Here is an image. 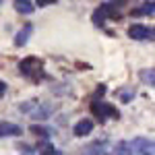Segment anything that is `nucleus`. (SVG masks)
Listing matches in <instances>:
<instances>
[{"label": "nucleus", "instance_id": "obj_14", "mask_svg": "<svg viewBox=\"0 0 155 155\" xmlns=\"http://www.w3.org/2000/svg\"><path fill=\"white\" fill-rule=\"evenodd\" d=\"M104 93H106V85H97V89H95V99H97V97H104Z\"/></svg>", "mask_w": 155, "mask_h": 155}, {"label": "nucleus", "instance_id": "obj_9", "mask_svg": "<svg viewBox=\"0 0 155 155\" xmlns=\"http://www.w3.org/2000/svg\"><path fill=\"white\" fill-rule=\"evenodd\" d=\"M134 151H132V143H126V141H120L118 145H116V151H114V155H132Z\"/></svg>", "mask_w": 155, "mask_h": 155}, {"label": "nucleus", "instance_id": "obj_18", "mask_svg": "<svg viewBox=\"0 0 155 155\" xmlns=\"http://www.w3.org/2000/svg\"><path fill=\"white\" fill-rule=\"evenodd\" d=\"M153 33H155V31H153Z\"/></svg>", "mask_w": 155, "mask_h": 155}, {"label": "nucleus", "instance_id": "obj_17", "mask_svg": "<svg viewBox=\"0 0 155 155\" xmlns=\"http://www.w3.org/2000/svg\"><path fill=\"white\" fill-rule=\"evenodd\" d=\"M93 155H107V153H104V151H101V153H93Z\"/></svg>", "mask_w": 155, "mask_h": 155}, {"label": "nucleus", "instance_id": "obj_3", "mask_svg": "<svg viewBox=\"0 0 155 155\" xmlns=\"http://www.w3.org/2000/svg\"><path fill=\"white\" fill-rule=\"evenodd\" d=\"M151 35H155V33H151V29H147L145 25H132L130 29H128V37L130 39H137V41L149 39Z\"/></svg>", "mask_w": 155, "mask_h": 155}, {"label": "nucleus", "instance_id": "obj_13", "mask_svg": "<svg viewBox=\"0 0 155 155\" xmlns=\"http://www.w3.org/2000/svg\"><path fill=\"white\" fill-rule=\"evenodd\" d=\"M29 130L33 132V134H39V137H44V139H48L50 137V130L48 128H44V126H37V124H31V128Z\"/></svg>", "mask_w": 155, "mask_h": 155}, {"label": "nucleus", "instance_id": "obj_10", "mask_svg": "<svg viewBox=\"0 0 155 155\" xmlns=\"http://www.w3.org/2000/svg\"><path fill=\"white\" fill-rule=\"evenodd\" d=\"M33 66H35V58H33V56H29V58L21 60V64H19V71L23 72V74H29Z\"/></svg>", "mask_w": 155, "mask_h": 155}, {"label": "nucleus", "instance_id": "obj_16", "mask_svg": "<svg viewBox=\"0 0 155 155\" xmlns=\"http://www.w3.org/2000/svg\"><path fill=\"white\" fill-rule=\"evenodd\" d=\"M4 93V83H0V95Z\"/></svg>", "mask_w": 155, "mask_h": 155}, {"label": "nucleus", "instance_id": "obj_12", "mask_svg": "<svg viewBox=\"0 0 155 155\" xmlns=\"http://www.w3.org/2000/svg\"><path fill=\"white\" fill-rule=\"evenodd\" d=\"M151 12H155V0H151V2H145L141 8H137V11H132V15H151Z\"/></svg>", "mask_w": 155, "mask_h": 155}, {"label": "nucleus", "instance_id": "obj_6", "mask_svg": "<svg viewBox=\"0 0 155 155\" xmlns=\"http://www.w3.org/2000/svg\"><path fill=\"white\" fill-rule=\"evenodd\" d=\"M91 130H93V122L91 120H81V122L74 124V134L77 137H87Z\"/></svg>", "mask_w": 155, "mask_h": 155}, {"label": "nucleus", "instance_id": "obj_7", "mask_svg": "<svg viewBox=\"0 0 155 155\" xmlns=\"http://www.w3.org/2000/svg\"><path fill=\"white\" fill-rule=\"evenodd\" d=\"M107 15H110V4H104L101 8H97V11L93 12V23H95L97 27H101V25L106 23Z\"/></svg>", "mask_w": 155, "mask_h": 155}, {"label": "nucleus", "instance_id": "obj_15", "mask_svg": "<svg viewBox=\"0 0 155 155\" xmlns=\"http://www.w3.org/2000/svg\"><path fill=\"white\" fill-rule=\"evenodd\" d=\"M39 2V6H46V4H52V2H56V0H37Z\"/></svg>", "mask_w": 155, "mask_h": 155}, {"label": "nucleus", "instance_id": "obj_2", "mask_svg": "<svg viewBox=\"0 0 155 155\" xmlns=\"http://www.w3.org/2000/svg\"><path fill=\"white\" fill-rule=\"evenodd\" d=\"M91 110H93V114H95L97 118H101V120H106L107 116H118V112L110 106V104H104V101H93L91 104Z\"/></svg>", "mask_w": 155, "mask_h": 155}, {"label": "nucleus", "instance_id": "obj_5", "mask_svg": "<svg viewBox=\"0 0 155 155\" xmlns=\"http://www.w3.org/2000/svg\"><path fill=\"white\" fill-rule=\"evenodd\" d=\"M21 134V126L12 124V122H0V139L2 137H19Z\"/></svg>", "mask_w": 155, "mask_h": 155}, {"label": "nucleus", "instance_id": "obj_11", "mask_svg": "<svg viewBox=\"0 0 155 155\" xmlns=\"http://www.w3.org/2000/svg\"><path fill=\"white\" fill-rule=\"evenodd\" d=\"M141 81L147 85H151V87H155V71L153 68H145V71H141Z\"/></svg>", "mask_w": 155, "mask_h": 155}, {"label": "nucleus", "instance_id": "obj_1", "mask_svg": "<svg viewBox=\"0 0 155 155\" xmlns=\"http://www.w3.org/2000/svg\"><path fill=\"white\" fill-rule=\"evenodd\" d=\"M132 151L137 155H155V141L151 139H134Z\"/></svg>", "mask_w": 155, "mask_h": 155}, {"label": "nucleus", "instance_id": "obj_8", "mask_svg": "<svg viewBox=\"0 0 155 155\" xmlns=\"http://www.w3.org/2000/svg\"><path fill=\"white\" fill-rule=\"evenodd\" d=\"M15 8L19 12H23V15H31V12L35 11V6H33L31 0H15Z\"/></svg>", "mask_w": 155, "mask_h": 155}, {"label": "nucleus", "instance_id": "obj_4", "mask_svg": "<svg viewBox=\"0 0 155 155\" xmlns=\"http://www.w3.org/2000/svg\"><path fill=\"white\" fill-rule=\"evenodd\" d=\"M31 31H33V25L31 23H25L23 27H21V31L15 35V46H25L27 44V39H29V35H31Z\"/></svg>", "mask_w": 155, "mask_h": 155}]
</instances>
